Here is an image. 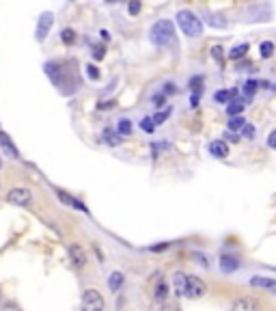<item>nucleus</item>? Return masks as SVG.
Masks as SVG:
<instances>
[{
	"label": "nucleus",
	"mask_w": 276,
	"mask_h": 311,
	"mask_svg": "<svg viewBox=\"0 0 276 311\" xmlns=\"http://www.w3.org/2000/svg\"><path fill=\"white\" fill-rule=\"evenodd\" d=\"M141 9H143L141 0H130V7H127V11H130V15H138V13H141Z\"/></svg>",
	"instance_id": "obj_26"
},
{
	"label": "nucleus",
	"mask_w": 276,
	"mask_h": 311,
	"mask_svg": "<svg viewBox=\"0 0 276 311\" xmlns=\"http://www.w3.org/2000/svg\"><path fill=\"white\" fill-rule=\"evenodd\" d=\"M237 266H240V262H237L233 255H223V257H220V268H223V272H233V270H237Z\"/></svg>",
	"instance_id": "obj_13"
},
{
	"label": "nucleus",
	"mask_w": 276,
	"mask_h": 311,
	"mask_svg": "<svg viewBox=\"0 0 276 311\" xmlns=\"http://www.w3.org/2000/svg\"><path fill=\"white\" fill-rule=\"evenodd\" d=\"M235 93H237L235 89L233 91H218V93L214 95V99H216V102H220V104H227L231 97H235Z\"/></svg>",
	"instance_id": "obj_20"
},
{
	"label": "nucleus",
	"mask_w": 276,
	"mask_h": 311,
	"mask_svg": "<svg viewBox=\"0 0 276 311\" xmlns=\"http://www.w3.org/2000/svg\"><path fill=\"white\" fill-rule=\"evenodd\" d=\"M102 139H104V143H108V145H119V143H121V134H119V132H113V130H104Z\"/></svg>",
	"instance_id": "obj_17"
},
{
	"label": "nucleus",
	"mask_w": 276,
	"mask_h": 311,
	"mask_svg": "<svg viewBox=\"0 0 276 311\" xmlns=\"http://www.w3.org/2000/svg\"><path fill=\"white\" fill-rule=\"evenodd\" d=\"M186 279H188V274H183V272L173 274V288L177 292V296H186Z\"/></svg>",
	"instance_id": "obj_12"
},
{
	"label": "nucleus",
	"mask_w": 276,
	"mask_h": 311,
	"mask_svg": "<svg viewBox=\"0 0 276 311\" xmlns=\"http://www.w3.org/2000/svg\"><path fill=\"white\" fill-rule=\"evenodd\" d=\"M52 24H54V15H52L50 11L41 13L39 24H37V31H35V39H37V41H45V37H48V33H50V29H52Z\"/></svg>",
	"instance_id": "obj_5"
},
{
	"label": "nucleus",
	"mask_w": 276,
	"mask_h": 311,
	"mask_svg": "<svg viewBox=\"0 0 276 311\" xmlns=\"http://www.w3.org/2000/svg\"><path fill=\"white\" fill-rule=\"evenodd\" d=\"M272 52H274V43H272V41H263V43H261V57H263V59H270Z\"/></svg>",
	"instance_id": "obj_25"
},
{
	"label": "nucleus",
	"mask_w": 276,
	"mask_h": 311,
	"mask_svg": "<svg viewBox=\"0 0 276 311\" xmlns=\"http://www.w3.org/2000/svg\"><path fill=\"white\" fill-rule=\"evenodd\" d=\"M169 117H171V108H164V111H162V113H158V115H155V117L151 119V121H153V125H162V123L167 121Z\"/></svg>",
	"instance_id": "obj_23"
},
{
	"label": "nucleus",
	"mask_w": 276,
	"mask_h": 311,
	"mask_svg": "<svg viewBox=\"0 0 276 311\" xmlns=\"http://www.w3.org/2000/svg\"><path fill=\"white\" fill-rule=\"evenodd\" d=\"M117 132H119V134H123V136L130 134V132H132V123H130V119H119Z\"/></svg>",
	"instance_id": "obj_22"
},
{
	"label": "nucleus",
	"mask_w": 276,
	"mask_h": 311,
	"mask_svg": "<svg viewBox=\"0 0 276 311\" xmlns=\"http://www.w3.org/2000/svg\"><path fill=\"white\" fill-rule=\"evenodd\" d=\"M246 123V119L240 115H231V121H229V130H242V125Z\"/></svg>",
	"instance_id": "obj_21"
},
{
	"label": "nucleus",
	"mask_w": 276,
	"mask_h": 311,
	"mask_svg": "<svg viewBox=\"0 0 276 311\" xmlns=\"http://www.w3.org/2000/svg\"><path fill=\"white\" fill-rule=\"evenodd\" d=\"M108 3H121V0H108Z\"/></svg>",
	"instance_id": "obj_37"
},
{
	"label": "nucleus",
	"mask_w": 276,
	"mask_h": 311,
	"mask_svg": "<svg viewBox=\"0 0 276 311\" xmlns=\"http://www.w3.org/2000/svg\"><path fill=\"white\" fill-rule=\"evenodd\" d=\"M211 57H214L220 65H225V50L220 48V45H214V48H211Z\"/></svg>",
	"instance_id": "obj_24"
},
{
	"label": "nucleus",
	"mask_w": 276,
	"mask_h": 311,
	"mask_svg": "<svg viewBox=\"0 0 276 311\" xmlns=\"http://www.w3.org/2000/svg\"><path fill=\"white\" fill-rule=\"evenodd\" d=\"M123 283H125V279H123L121 272H113V274L108 277V288L113 290V292H119V290H121Z\"/></svg>",
	"instance_id": "obj_14"
},
{
	"label": "nucleus",
	"mask_w": 276,
	"mask_h": 311,
	"mask_svg": "<svg viewBox=\"0 0 276 311\" xmlns=\"http://www.w3.org/2000/svg\"><path fill=\"white\" fill-rule=\"evenodd\" d=\"M274 139H276V132H270V141H268V145H270V147H274Z\"/></svg>",
	"instance_id": "obj_35"
},
{
	"label": "nucleus",
	"mask_w": 276,
	"mask_h": 311,
	"mask_svg": "<svg viewBox=\"0 0 276 311\" xmlns=\"http://www.w3.org/2000/svg\"><path fill=\"white\" fill-rule=\"evenodd\" d=\"M205 22L209 26H214V29H227V20L225 17H220L216 13H205Z\"/></svg>",
	"instance_id": "obj_16"
},
{
	"label": "nucleus",
	"mask_w": 276,
	"mask_h": 311,
	"mask_svg": "<svg viewBox=\"0 0 276 311\" xmlns=\"http://www.w3.org/2000/svg\"><path fill=\"white\" fill-rule=\"evenodd\" d=\"M251 286L253 288H259V290H268L270 294H276V283L270 277H253L251 279Z\"/></svg>",
	"instance_id": "obj_8"
},
{
	"label": "nucleus",
	"mask_w": 276,
	"mask_h": 311,
	"mask_svg": "<svg viewBox=\"0 0 276 311\" xmlns=\"http://www.w3.org/2000/svg\"><path fill=\"white\" fill-rule=\"evenodd\" d=\"M63 43H73V41H76V33H73L71 29H65V31H63Z\"/></svg>",
	"instance_id": "obj_27"
},
{
	"label": "nucleus",
	"mask_w": 276,
	"mask_h": 311,
	"mask_svg": "<svg viewBox=\"0 0 276 311\" xmlns=\"http://www.w3.org/2000/svg\"><path fill=\"white\" fill-rule=\"evenodd\" d=\"M257 87H259V85H257L255 80H248V82H246V93H248V95H253Z\"/></svg>",
	"instance_id": "obj_31"
},
{
	"label": "nucleus",
	"mask_w": 276,
	"mask_h": 311,
	"mask_svg": "<svg viewBox=\"0 0 276 311\" xmlns=\"http://www.w3.org/2000/svg\"><path fill=\"white\" fill-rule=\"evenodd\" d=\"M233 311H257L259 309V303L253 298H240V300H235V303L231 305Z\"/></svg>",
	"instance_id": "obj_9"
},
{
	"label": "nucleus",
	"mask_w": 276,
	"mask_h": 311,
	"mask_svg": "<svg viewBox=\"0 0 276 311\" xmlns=\"http://www.w3.org/2000/svg\"><path fill=\"white\" fill-rule=\"evenodd\" d=\"M242 130H244V134L248 136V139H253V127H251V125H246V123H244V125H242Z\"/></svg>",
	"instance_id": "obj_34"
},
{
	"label": "nucleus",
	"mask_w": 276,
	"mask_h": 311,
	"mask_svg": "<svg viewBox=\"0 0 276 311\" xmlns=\"http://www.w3.org/2000/svg\"><path fill=\"white\" fill-rule=\"evenodd\" d=\"M99 35H102V39H106V41L110 39V35H108V31H99Z\"/></svg>",
	"instance_id": "obj_36"
},
{
	"label": "nucleus",
	"mask_w": 276,
	"mask_h": 311,
	"mask_svg": "<svg viewBox=\"0 0 276 311\" xmlns=\"http://www.w3.org/2000/svg\"><path fill=\"white\" fill-rule=\"evenodd\" d=\"M87 71H89V76L93 78V80H97V78H99V71H97V67H95V65H87Z\"/></svg>",
	"instance_id": "obj_32"
},
{
	"label": "nucleus",
	"mask_w": 276,
	"mask_h": 311,
	"mask_svg": "<svg viewBox=\"0 0 276 311\" xmlns=\"http://www.w3.org/2000/svg\"><path fill=\"white\" fill-rule=\"evenodd\" d=\"M175 91H177V89H175V85H171V82H167V85H164V93H175Z\"/></svg>",
	"instance_id": "obj_33"
},
{
	"label": "nucleus",
	"mask_w": 276,
	"mask_h": 311,
	"mask_svg": "<svg viewBox=\"0 0 276 311\" xmlns=\"http://www.w3.org/2000/svg\"><path fill=\"white\" fill-rule=\"evenodd\" d=\"M177 24L183 31V35H188V37H201V33H203V22L199 20V15L186 11V9L177 13Z\"/></svg>",
	"instance_id": "obj_1"
},
{
	"label": "nucleus",
	"mask_w": 276,
	"mask_h": 311,
	"mask_svg": "<svg viewBox=\"0 0 276 311\" xmlns=\"http://www.w3.org/2000/svg\"><path fill=\"white\" fill-rule=\"evenodd\" d=\"M7 201L13 205H29L33 201V193L29 188H11L7 195Z\"/></svg>",
	"instance_id": "obj_4"
},
{
	"label": "nucleus",
	"mask_w": 276,
	"mask_h": 311,
	"mask_svg": "<svg viewBox=\"0 0 276 311\" xmlns=\"http://www.w3.org/2000/svg\"><path fill=\"white\" fill-rule=\"evenodd\" d=\"M0 145H3V149L7 151L9 158H20V151H17V147L11 143V139H9V134L0 132Z\"/></svg>",
	"instance_id": "obj_10"
},
{
	"label": "nucleus",
	"mask_w": 276,
	"mask_h": 311,
	"mask_svg": "<svg viewBox=\"0 0 276 311\" xmlns=\"http://www.w3.org/2000/svg\"><path fill=\"white\" fill-rule=\"evenodd\" d=\"M209 153L214 156V158H227L229 153V147L225 141H211L209 143Z\"/></svg>",
	"instance_id": "obj_11"
},
{
	"label": "nucleus",
	"mask_w": 276,
	"mask_h": 311,
	"mask_svg": "<svg viewBox=\"0 0 276 311\" xmlns=\"http://www.w3.org/2000/svg\"><path fill=\"white\" fill-rule=\"evenodd\" d=\"M227 104H229V106H227V113H229V115H242V113H244V106H246L242 97H235L233 102H227Z\"/></svg>",
	"instance_id": "obj_15"
},
{
	"label": "nucleus",
	"mask_w": 276,
	"mask_h": 311,
	"mask_svg": "<svg viewBox=\"0 0 276 311\" xmlns=\"http://www.w3.org/2000/svg\"><path fill=\"white\" fill-rule=\"evenodd\" d=\"M82 307L87 311H102L104 309V298L97 290H87L82 294Z\"/></svg>",
	"instance_id": "obj_3"
},
{
	"label": "nucleus",
	"mask_w": 276,
	"mask_h": 311,
	"mask_svg": "<svg viewBox=\"0 0 276 311\" xmlns=\"http://www.w3.org/2000/svg\"><path fill=\"white\" fill-rule=\"evenodd\" d=\"M59 197H61V201H63V203H67V205H73V208H76V210H82V212H85V205H82L80 203V201H76V199H73V197H67L65 193H61V190H59Z\"/></svg>",
	"instance_id": "obj_19"
},
{
	"label": "nucleus",
	"mask_w": 276,
	"mask_h": 311,
	"mask_svg": "<svg viewBox=\"0 0 276 311\" xmlns=\"http://www.w3.org/2000/svg\"><path fill=\"white\" fill-rule=\"evenodd\" d=\"M104 54H106V50H104V45H95L93 48V57L99 61V59H104Z\"/></svg>",
	"instance_id": "obj_29"
},
{
	"label": "nucleus",
	"mask_w": 276,
	"mask_h": 311,
	"mask_svg": "<svg viewBox=\"0 0 276 311\" xmlns=\"http://www.w3.org/2000/svg\"><path fill=\"white\" fill-rule=\"evenodd\" d=\"M203 294H205V283L197 277H188L186 279V296L183 298H201Z\"/></svg>",
	"instance_id": "obj_6"
},
{
	"label": "nucleus",
	"mask_w": 276,
	"mask_h": 311,
	"mask_svg": "<svg viewBox=\"0 0 276 311\" xmlns=\"http://www.w3.org/2000/svg\"><path fill=\"white\" fill-rule=\"evenodd\" d=\"M175 35V26L171 20H160L151 26V41L155 45H167Z\"/></svg>",
	"instance_id": "obj_2"
},
{
	"label": "nucleus",
	"mask_w": 276,
	"mask_h": 311,
	"mask_svg": "<svg viewBox=\"0 0 276 311\" xmlns=\"http://www.w3.org/2000/svg\"><path fill=\"white\" fill-rule=\"evenodd\" d=\"M155 298H158V300L167 298V286H164V283H160V286H158V294H155Z\"/></svg>",
	"instance_id": "obj_30"
},
{
	"label": "nucleus",
	"mask_w": 276,
	"mask_h": 311,
	"mask_svg": "<svg viewBox=\"0 0 276 311\" xmlns=\"http://www.w3.org/2000/svg\"><path fill=\"white\" fill-rule=\"evenodd\" d=\"M141 127H143L145 132H153V127H155V125H153V121H151V117H145L143 121H141Z\"/></svg>",
	"instance_id": "obj_28"
},
{
	"label": "nucleus",
	"mask_w": 276,
	"mask_h": 311,
	"mask_svg": "<svg viewBox=\"0 0 276 311\" xmlns=\"http://www.w3.org/2000/svg\"><path fill=\"white\" fill-rule=\"evenodd\" d=\"M69 257H71V262L76 264L78 268H82V266L87 264V251L82 249L80 244H71V246H69Z\"/></svg>",
	"instance_id": "obj_7"
},
{
	"label": "nucleus",
	"mask_w": 276,
	"mask_h": 311,
	"mask_svg": "<svg viewBox=\"0 0 276 311\" xmlns=\"http://www.w3.org/2000/svg\"><path fill=\"white\" fill-rule=\"evenodd\" d=\"M246 52H248V43H240V45H235V48H233L231 52H229V59L237 61V59H242Z\"/></svg>",
	"instance_id": "obj_18"
}]
</instances>
